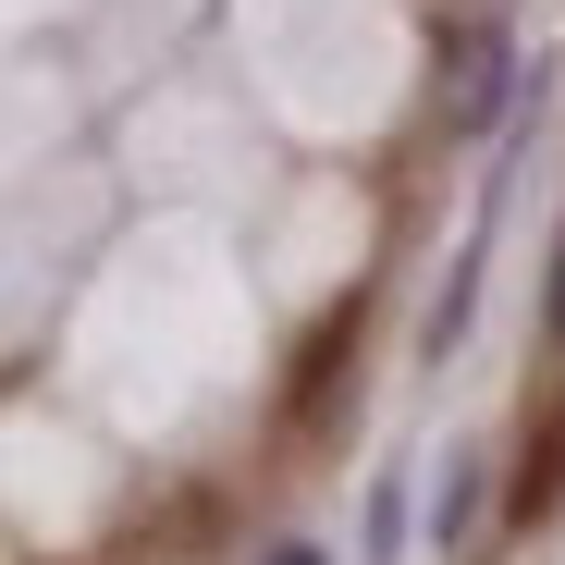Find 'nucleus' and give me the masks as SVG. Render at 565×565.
<instances>
[{
	"mask_svg": "<svg viewBox=\"0 0 565 565\" xmlns=\"http://www.w3.org/2000/svg\"><path fill=\"white\" fill-rule=\"evenodd\" d=\"M467 516H480V455H455V467H443V492H430V553H455Z\"/></svg>",
	"mask_w": 565,
	"mask_h": 565,
	"instance_id": "f257e3e1",
	"label": "nucleus"
},
{
	"mask_svg": "<svg viewBox=\"0 0 565 565\" xmlns=\"http://www.w3.org/2000/svg\"><path fill=\"white\" fill-rule=\"evenodd\" d=\"M394 553H406V467L369 480V565H394Z\"/></svg>",
	"mask_w": 565,
	"mask_h": 565,
	"instance_id": "f03ea898",
	"label": "nucleus"
},
{
	"mask_svg": "<svg viewBox=\"0 0 565 565\" xmlns=\"http://www.w3.org/2000/svg\"><path fill=\"white\" fill-rule=\"evenodd\" d=\"M553 332H565V234H553Z\"/></svg>",
	"mask_w": 565,
	"mask_h": 565,
	"instance_id": "7ed1b4c3",
	"label": "nucleus"
},
{
	"mask_svg": "<svg viewBox=\"0 0 565 565\" xmlns=\"http://www.w3.org/2000/svg\"><path fill=\"white\" fill-rule=\"evenodd\" d=\"M270 565H320V553H308V541H282V553H270Z\"/></svg>",
	"mask_w": 565,
	"mask_h": 565,
	"instance_id": "20e7f679",
	"label": "nucleus"
}]
</instances>
